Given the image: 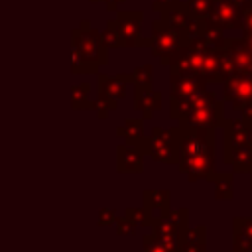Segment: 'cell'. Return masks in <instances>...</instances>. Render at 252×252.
Returning a JSON list of instances; mask_svg holds the SVG:
<instances>
[{
    "label": "cell",
    "instance_id": "6da1fadb",
    "mask_svg": "<svg viewBox=\"0 0 252 252\" xmlns=\"http://www.w3.org/2000/svg\"><path fill=\"white\" fill-rule=\"evenodd\" d=\"M177 132V163L189 179H213L215 142L213 128H197L181 124Z\"/></svg>",
    "mask_w": 252,
    "mask_h": 252
},
{
    "label": "cell",
    "instance_id": "7a4b0ae2",
    "mask_svg": "<svg viewBox=\"0 0 252 252\" xmlns=\"http://www.w3.org/2000/svg\"><path fill=\"white\" fill-rule=\"evenodd\" d=\"M148 152L154 156L156 161H177V132L156 128L152 132V138L148 140Z\"/></svg>",
    "mask_w": 252,
    "mask_h": 252
},
{
    "label": "cell",
    "instance_id": "3957f363",
    "mask_svg": "<svg viewBox=\"0 0 252 252\" xmlns=\"http://www.w3.org/2000/svg\"><path fill=\"white\" fill-rule=\"evenodd\" d=\"M224 93H226V98L232 100L234 106L248 112L250 104H252V75L238 73V75L228 77Z\"/></svg>",
    "mask_w": 252,
    "mask_h": 252
},
{
    "label": "cell",
    "instance_id": "277c9868",
    "mask_svg": "<svg viewBox=\"0 0 252 252\" xmlns=\"http://www.w3.org/2000/svg\"><path fill=\"white\" fill-rule=\"evenodd\" d=\"M140 20L142 14H120L116 22H112V26H108V32L114 37V43H126V45H134L138 43V32H140Z\"/></svg>",
    "mask_w": 252,
    "mask_h": 252
},
{
    "label": "cell",
    "instance_id": "5b68a950",
    "mask_svg": "<svg viewBox=\"0 0 252 252\" xmlns=\"http://www.w3.org/2000/svg\"><path fill=\"white\" fill-rule=\"evenodd\" d=\"M165 22H156L154 24V39H152V45H154V53L156 55H161L163 61L167 55H173V51L177 49L179 45V37H181V32L175 30L173 26H163Z\"/></svg>",
    "mask_w": 252,
    "mask_h": 252
},
{
    "label": "cell",
    "instance_id": "8992f818",
    "mask_svg": "<svg viewBox=\"0 0 252 252\" xmlns=\"http://www.w3.org/2000/svg\"><path fill=\"white\" fill-rule=\"evenodd\" d=\"M240 8L232 2L226 0H219L213 6V22H217L222 28H238L240 26Z\"/></svg>",
    "mask_w": 252,
    "mask_h": 252
},
{
    "label": "cell",
    "instance_id": "52a82bcc",
    "mask_svg": "<svg viewBox=\"0 0 252 252\" xmlns=\"http://www.w3.org/2000/svg\"><path fill=\"white\" fill-rule=\"evenodd\" d=\"M169 205V193L167 191H148L146 193V219L148 222L159 220Z\"/></svg>",
    "mask_w": 252,
    "mask_h": 252
},
{
    "label": "cell",
    "instance_id": "ba28073f",
    "mask_svg": "<svg viewBox=\"0 0 252 252\" xmlns=\"http://www.w3.org/2000/svg\"><path fill=\"white\" fill-rule=\"evenodd\" d=\"M144 167L142 152L136 150L132 144L118 146V169L120 171H140Z\"/></svg>",
    "mask_w": 252,
    "mask_h": 252
},
{
    "label": "cell",
    "instance_id": "9c48e42d",
    "mask_svg": "<svg viewBox=\"0 0 252 252\" xmlns=\"http://www.w3.org/2000/svg\"><path fill=\"white\" fill-rule=\"evenodd\" d=\"M234 250L252 252V219H234Z\"/></svg>",
    "mask_w": 252,
    "mask_h": 252
},
{
    "label": "cell",
    "instance_id": "30bf717a",
    "mask_svg": "<svg viewBox=\"0 0 252 252\" xmlns=\"http://www.w3.org/2000/svg\"><path fill=\"white\" fill-rule=\"evenodd\" d=\"M205 228L199 226L191 232H187L179 244V252H205L207 248V238H205Z\"/></svg>",
    "mask_w": 252,
    "mask_h": 252
},
{
    "label": "cell",
    "instance_id": "8fae6325",
    "mask_svg": "<svg viewBox=\"0 0 252 252\" xmlns=\"http://www.w3.org/2000/svg\"><path fill=\"white\" fill-rule=\"evenodd\" d=\"M132 79V77H128ZM124 77H100V94L102 96H108V98H120L124 94V89H126V81Z\"/></svg>",
    "mask_w": 252,
    "mask_h": 252
},
{
    "label": "cell",
    "instance_id": "7c38bea8",
    "mask_svg": "<svg viewBox=\"0 0 252 252\" xmlns=\"http://www.w3.org/2000/svg\"><path fill=\"white\" fill-rule=\"evenodd\" d=\"M136 106L146 110V116H150L152 110L159 108V93H150V89H138L136 91Z\"/></svg>",
    "mask_w": 252,
    "mask_h": 252
},
{
    "label": "cell",
    "instance_id": "4fadbf2b",
    "mask_svg": "<svg viewBox=\"0 0 252 252\" xmlns=\"http://www.w3.org/2000/svg\"><path fill=\"white\" fill-rule=\"evenodd\" d=\"M124 126H126V128L118 130V134H120V136L126 134L128 144H134V140L140 142V140L144 138V124H142V120H128Z\"/></svg>",
    "mask_w": 252,
    "mask_h": 252
},
{
    "label": "cell",
    "instance_id": "5bb4252c",
    "mask_svg": "<svg viewBox=\"0 0 252 252\" xmlns=\"http://www.w3.org/2000/svg\"><path fill=\"white\" fill-rule=\"evenodd\" d=\"M217 181V197L219 199H230L232 197V177L228 173H220L215 177Z\"/></svg>",
    "mask_w": 252,
    "mask_h": 252
},
{
    "label": "cell",
    "instance_id": "9a60e30c",
    "mask_svg": "<svg viewBox=\"0 0 252 252\" xmlns=\"http://www.w3.org/2000/svg\"><path fill=\"white\" fill-rule=\"evenodd\" d=\"M213 0H189V4H187V8H191V12L195 14V16H205V14H209L211 10H213Z\"/></svg>",
    "mask_w": 252,
    "mask_h": 252
},
{
    "label": "cell",
    "instance_id": "2e32d148",
    "mask_svg": "<svg viewBox=\"0 0 252 252\" xmlns=\"http://www.w3.org/2000/svg\"><path fill=\"white\" fill-rule=\"evenodd\" d=\"M144 248H146V252H171L156 234H150L144 238Z\"/></svg>",
    "mask_w": 252,
    "mask_h": 252
},
{
    "label": "cell",
    "instance_id": "e0dca14e",
    "mask_svg": "<svg viewBox=\"0 0 252 252\" xmlns=\"http://www.w3.org/2000/svg\"><path fill=\"white\" fill-rule=\"evenodd\" d=\"M242 24H244V30L246 33H252V6H248L244 10V18H242Z\"/></svg>",
    "mask_w": 252,
    "mask_h": 252
},
{
    "label": "cell",
    "instance_id": "ac0fdd59",
    "mask_svg": "<svg viewBox=\"0 0 252 252\" xmlns=\"http://www.w3.org/2000/svg\"><path fill=\"white\" fill-rule=\"evenodd\" d=\"M173 4H175V0H156L154 8L156 10H161V12H167V10L173 8Z\"/></svg>",
    "mask_w": 252,
    "mask_h": 252
},
{
    "label": "cell",
    "instance_id": "d6986e66",
    "mask_svg": "<svg viewBox=\"0 0 252 252\" xmlns=\"http://www.w3.org/2000/svg\"><path fill=\"white\" fill-rule=\"evenodd\" d=\"M246 148L252 154V122L246 124Z\"/></svg>",
    "mask_w": 252,
    "mask_h": 252
},
{
    "label": "cell",
    "instance_id": "ffe728a7",
    "mask_svg": "<svg viewBox=\"0 0 252 252\" xmlns=\"http://www.w3.org/2000/svg\"><path fill=\"white\" fill-rule=\"evenodd\" d=\"M244 43H246V47L252 51V33H246V37H244Z\"/></svg>",
    "mask_w": 252,
    "mask_h": 252
}]
</instances>
